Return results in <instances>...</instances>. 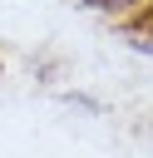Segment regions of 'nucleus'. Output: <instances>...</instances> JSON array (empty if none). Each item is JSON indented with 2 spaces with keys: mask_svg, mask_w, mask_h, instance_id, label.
Segmentation results:
<instances>
[{
  "mask_svg": "<svg viewBox=\"0 0 153 158\" xmlns=\"http://www.w3.org/2000/svg\"><path fill=\"white\" fill-rule=\"evenodd\" d=\"M89 5H99V10H123V5H133V0H89Z\"/></svg>",
  "mask_w": 153,
  "mask_h": 158,
  "instance_id": "f257e3e1",
  "label": "nucleus"
}]
</instances>
